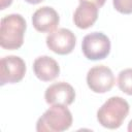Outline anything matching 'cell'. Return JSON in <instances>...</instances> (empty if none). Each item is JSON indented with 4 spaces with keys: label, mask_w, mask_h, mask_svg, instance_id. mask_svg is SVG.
Masks as SVG:
<instances>
[{
    "label": "cell",
    "mask_w": 132,
    "mask_h": 132,
    "mask_svg": "<svg viewBox=\"0 0 132 132\" xmlns=\"http://www.w3.org/2000/svg\"><path fill=\"white\" fill-rule=\"evenodd\" d=\"M26 21L19 13L5 15L1 20L0 45L6 50H18L23 45Z\"/></svg>",
    "instance_id": "6da1fadb"
},
{
    "label": "cell",
    "mask_w": 132,
    "mask_h": 132,
    "mask_svg": "<svg viewBox=\"0 0 132 132\" xmlns=\"http://www.w3.org/2000/svg\"><path fill=\"white\" fill-rule=\"evenodd\" d=\"M129 103L120 96L108 98L97 111L99 124L107 129H118L129 113Z\"/></svg>",
    "instance_id": "7a4b0ae2"
},
{
    "label": "cell",
    "mask_w": 132,
    "mask_h": 132,
    "mask_svg": "<svg viewBox=\"0 0 132 132\" xmlns=\"http://www.w3.org/2000/svg\"><path fill=\"white\" fill-rule=\"evenodd\" d=\"M72 125V114L65 105H52L38 119L36 130L38 132H62Z\"/></svg>",
    "instance_id": "3957f363"
},
{
    "label": "cell",
    "mask_w": 132,
    "mask_h": 132,
    "mask_svg": "<svg viewBox=\"0 0 132 132\" xmlns=\"http://www.w3.org/2000/svg\"><path fill=\"white\" fill-rule=\"evenodd\" d=\"M81 51L89 60H102L110 52V40L102 32H92L84 37Z\"/></svg>",
    "instance_id": "277c9868"
},
{
    "label": "cell",
    "mask_w": 132,
    "mask_h": 132,
    "mask_svg": "<svg viewBox=\"0 0 132 132\" xmlns=\"http://www.w3.org/2000/svg\"><path fill=\"white\" fill-rule=\"evenodd\" d=\"M26 73L25 61L18 56H6L0 61V85L15 84L23 79Z\"/></svg>",
    "instance_id": "5b68a950"
},
{
    "label": "cell",
    "mask_w": 132,
    "mask_h": 132,
    "mask_svg": "<svg viewBox=\"0 0 132 132\" xmlns=\"http://www.w3.org/2000/svg\"><path fill=\"white\" fill-rule=\"evenodd\" d=\"M87 84L91 91L95 93H106L114 85V75L109 67L97 65L88 71Z\"/></svg>",
    "instance_id": "8992f818"
},
{
    "label": "cell",
    "mask_w": 132,
    "mask_h": 132,
    "mask_svg": "<svg viewBox=\"0 0 132 132\" xmlns=\"http://www.w3.org/2000/svg\"><path fill=\"white\" fill-rule=\"evenodd\" d=\"M76 37L72 31L66 28H60L51 32L46 37L47 47L58 54V55H67L70 54L75 46Z\"/></svg>",
    "instance_id": "52a82bcc"
},
{
    "label": "cell",
    "mask_w": 132,
    "mask_h": 132,
    "mask_svg": "<svg viewBox=\"0 0 132 132\" xmlns=\"http://www.w3.org/2000/svg\"><path fill=\"white\" fill-rule=\"evenodd\" d=\"M46 103L51 105H70L75 99V91L71 85L59 81L51 85L44 93Z\"/></svg>",
    "instance_id": "ba28073f"
},
{
    "label": "cell",
    "mask_w": 132,
    "mask_h": 132,
    "mask_svg": "<svg viewBox=\"0 0 132 132\" xmlns=\"http://www.w3.org/2000/svg\"><path fill=\"white\" fill-rule=\"evenodd\" d=\"M60 18L58 12L51 6H42L38 8L32 16L33 27L38 32L51 33L59 25Z\"/></svg>",
    "instance_id": "9c48e42d"
},
{
    "label": "cell",
    "mask_w": 132,
    "mask_h": 132,
    "mask_svg": "<svg viewBox=\"0 0 132 132\" xmlns=\"http://www.w3.org/2000/svg\"><path fill=\"white\" fill-rule=\"evenodd\" d=\"M33 71L40 80L50 81L59 76L60 67L58 62L52 57L40 56L33 63Z\"/></svg>",
    "instance_id": "30bf717a"
},
{
    "label": "cell",
    "mask_w": 132,
    "mask_h": 132,
    "mask_svg": "<svg viewBox=\"0 0 132 132\" xmlns=\"http://www.w3.org/2000/svg\"><path fill=\"white\" fill-rule=\"evenodd\" d=\"M98 8L95 4L81 2L75 9L73 22L79 29H88L94 25L98 18Z\"/></svg>",
    "instance_id": "8fae6325"
},
{
    "label": "cell",
    "mask_w": 132,
    "mask_h": 132,
    "mask_svg": "<svg viewBox=\"0 0 132 132\" xmlns=\"http://www.w3.org/2000/svg\"><path fill=\"white\" fill-rule=\"evenodd\" d=\"M118 86L122 92L132 96V68L124 69L119 73Z\"/></svg>",
    "instance_id": "7c38bea8"
},
{
    "label": "cell",
    "mask_w": 132,
    "mask_h": 132,
    "mask_svg": "<svg viewBox=\"0 0 132 132\" xmlns=\"http://www.w3.org/2000/svg\"><path fill=\"white\" fill-rule=\"evenodd\" d=\"M112 4L116 10L121 13H132V0H112Z\"/></svg>",
    "instance_id": "4fadbf2b"
},
{
    "label": "cell",
    "mask_w": 132,
    "mask_h": 132,
    "mask_svg": "<svg viewBox=\"0 0 132 132\" xmlns=\"http://www.w3.org/2000/svg\"><path fill=\"white\" fill-rule=\"evenodd\" d=\"M79 2H89V3H93L95 4L97 7H101L104 5L105 3V0H79Z\"/></svg>",
    "instance_id": "5bb4252c"
},
{
    "label": "cell",
    "mask_w": 132,
    "mask_h": 132,
    "mask_svg": "<svg viewBox=\"0 0 132 132\" xmlns=\"http://www.w3.org/2000/svg\"><path fill=\"white\" fill-rule=\"evenodd\" d=\"M12 0H0V9H5L11 4Z\"/></svg>",
    "instance_id": "9a60e30c"
},
{
    "label": "cell",
    "mask_w": 132,
    "mask_h": 132,
    "mask_svg": "<svg viewBox=\"0 0 132 132\" xmlns=\"http://www.w3.org/2000/svg\"><path fill=\"white\" fill-rule=\"evenodd\" d=\"M25 1L28 2V3H30V4H38V3L42 2L43 0H25Z\"/></svg>",
    "instance_id": "2e32d148"
},
{
    "label": "cell",
    "mask_w": 132,
    "mask_h": 132,
    "mask_svg": "<svg viewBox=\"0 0 132 132\" xmlns=\"http://www.w3.org/2000/svg\"><path fill=\"white\" fill-rule=\"evenodd\" d=\"M128 131L129 132H132V120L129 122V124H128Z\"/></svg>",
    "instance_id": "e0dca14e"
}]
</instances>
